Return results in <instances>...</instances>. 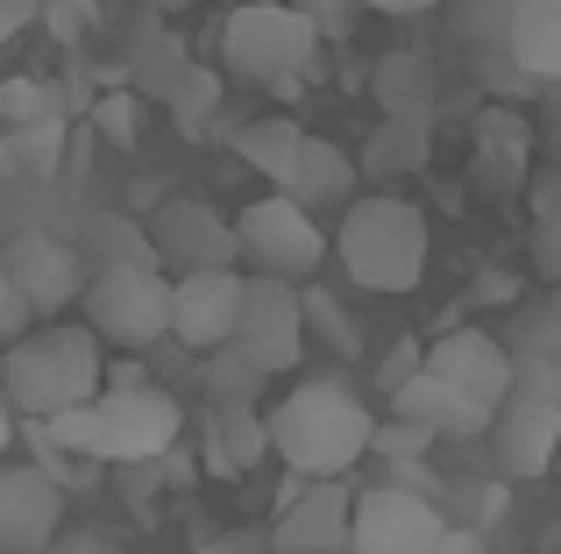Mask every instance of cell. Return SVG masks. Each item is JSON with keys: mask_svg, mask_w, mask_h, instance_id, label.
Returning a JSON list of instances; mask_svg holds the SVG:
<instances>
[{"mask_svg": "<svg viewBox=\"0 0 561 554\" xmlns=\"http://www.w3.org/2000/svg\"><path fill=\"white\" fill-rule=\"evenodd\" d=\"M57 448L71 455H93V462H114V470H142V462H164L185 434V413L171 391H157L150 377L136 384H107L93 405H65V413L43 419Z\"/></svg>", "mask_w": 561, "mask_h": 554, "instance_id": "cell-1", "label": "cell"}, {"mask_svg": "<svg viewBox=\"0 0 561 554\" xmlns=\"http://www.w3.org/2000/svg\"><path fill=\"white\" fill-rule=\"evenodd\" d=\"M0 391L22 419H50L65 405H93L107 391V342L85 320H50L0 348Z\"/></svg>", "mask_w": 561, "mask_h": 554, "instance_id": "cell-2", "label": "cell"}, {"mask_svg": "<svg viewBox=\"0 0 561 554\" xmlns=\"http://www.w3.org/2000/svg\"><path fill=\"white\" fill-rule=\"evenodd\" d=\"M263 419H271V455L299 476H348L377 441V413L328 377L291 384L285 399L263 405Z\"/></svg>", "mask_w": 561, "mask_h": 554, "instance_id": "cell-3", "label": "cell"}, {"mask_svg": "<svg viewBox=\"0 0 561 554\" xmlns=\"http://www.w3.org/2000/svg\"><path fill=\"white\" fill-rule=\"evenodd\" d=\"M320 50H328V36L299 0H234L220 22V71L242 85H263V93H299Z\"/></svg>", "mask_w": 561, "mask_h": 554, "instance_id": "cell-4", "label": "cell"}, {"mask_svg": "<svg viewBox=\"0 0 561 554\" xmlns=\"http://www.w3.org/2000/svg\"><path fill=\"white\" fill-rule=\"evenodd\" d=\"M426 256H434V235H426V213L398 193H356L342 207V228H334V264L356 277L363 291H412L426 277Z\"/></svg>", "mask_w": 561, "mask_h": 554, "instance_id": "cell-5", "label": "cell"}, {"mask_svg": "<svg viewBox=\"0 0 561 554\" xmlns=\"http://www.w3.org/2000/svg\"><path fill=\"white\" fill-rule=\"evenodd\" d=\"M79 313L85 327L100 334L107 348H150L171 334V270L164 264H107L85 277L79 291Z\"/></svg>", "mask_w": 561, "mask_h": 554, "instance_id": "cell-6", "label": "cell"}, {"mask_svg": "<svg viewBox=\"0 0 561 554\" xmlns=\"http://www.w3.org/2000/svg\"><path fill=\"white\" fill-rule=\"evenodd\" d=\"M234 235H242V256L256 270L299 277V285L328 264V250H334V235L320 228V213L299 207L291 193H277V185H271V199H249V207L234 213Z\"/></svg>", "mask_w": 561, "mask_h": 554, "instance_id": "cell-7", "label": "cell"}, {"mask_svg": "<svg viewBox=\"0 0 561 554\" xmlns=\"http://www.w3.org/2000/svg\"><path fill=\"white\" fill-rule=\"evenodd\" d=\"M234 342H242L271 377L299 370V348H306V285H299V277L249 270L242 320H234Z\"/></svg>", "mask_w": 561, "mask_h": 554, "instance_id": "cell-8", "label": "cell"}, {"mask_svg": "<svg viewBox=\"0 0 561 554\" xmlns=\"http://www.w3.org/2000/svg\"><path fill=\"white\" fill-rule=\"evenodd\" d=\"M448 533L440 505L412 484H370L356 490V527H348V554H426Z\"/></svg>", "mask_w": 561, "mask_h": 554, "instance_id": "cell-9", "label": "cell"}, {"mask_svg": "<svg viewBox=\"0 0 561 554\" xmlns=\"http://www.w3.org/2000/svg\"><path fill=\"white\" fill-rule=\"evenodd\" d=\"M491 441H497V462L505 476H548L554 455H561V384H540V377H519L512 399L497 405L491 419Z\"/></svg>", "mask_w": 561, "mask_h": 554, "instance_id": "cell-10", "label": "cell"}, {"mask_svg": "<svg viewBox=\"0 0 561 554\" xmlns=\"http://www.w3.org/2000/svg\"><path fill=\"white\" fill-rule=\"evenodd\" d=\"M348 527H356V484L348 476H306L299 498L277 505L271 541L277 554H348Z\"/></svg>", "mask_w": 561, "mask_h": 554, "instance_id": "cell-11", "label": "cell"}, {"mask_svg": "<svg viewBox=\"0 0 561 554\" xmlns=\"http://www.w3.org/2000/svg\"><path fill=\"white\" fill-rule=\"evenodd\" d=\"M242 291L249 277L234 264H206V270H179L171 277V334L185 348H220L234 342V320H242Z\"/></svg>", "mask_w": 561, "mask_h": 554, "instance_id": "cell-12", "label": "cell"}, {"mask_svg": "<svg viewBox=\"0 0 561 554\" xmlns=\"http://www.w3.org/2000/svg\"><path fill=\"white\" fill-rule=\"evenodd\" d=\"M65 527V484L43 462H0V554H43Z\"/></svg>", "mask_w": 561, "mask_h": 554, "instance_id": "cell-13", "label": "cell"}, {"mask_svg": "<svg viewBox=\"0 0 561 554\" xmlns=\"http://www.w3.org/2000/svg\"><path fill=\"white\" fill-rule=\"evenodd\" d=\"M150 242H157V264L171 277L206 270V264H234V256H242L234 221H220L206 199H164V207L150 213Z\"/></svg>", "mask_w": 561, "mask_h": 554, "instance_id": "cell-14", "label": "cell"}, {"mask_svg": "<svg viewBox=\"0 0 561 554\" xmlns=\"http://www.w3.org/2000/svg\"><path fill=\"white\" fill-rule=\"evenodd\" d=\"M426 370L448 377L455 391H469V399L491 405V413L512 399V384H519V362H512V348L497 342V334H483V327H448L434 348H426Z\"/></svg>", "mask_w": 561, "mask_h": 554, "instance_id": "cell-15", "label": "cell"}, {"mask_svg": "<svg viewBox=\"0 0 561 554\" xmlns=\"http://www.w3.org/2000/svg\"><path fill=\"white\" fill-rule=\"evenodd\" d=\"M0 264H8V277L22 285V299L36 305V313H65V305L85 291V256L71 250V242L43 235V228L14 235L8 250H0Z\"/></svg>", "mask_w": 561, "mask_h": 554, "instance_id": "cell-16", "label": "cell"}, {"mask_svg": "<svg viewBox=\"0 0 561 554\" xmlns=\"http://www.w3.org/2000/svg\"><path fill=\"white\" fill-rule=\"evenodd\" d=\"M391 405H398V419H412V427H426L434 441H469V434H491V405H477L469 391H455L448 377H434L420 362L412 377H398L391 384Z\"/></svg>", "mask_w": 561, "mask_h": 554, "instance_id": "cell-17", "label": "cell"}, {"mask_svg": "<svg viewBox=\"0 0 561 554\" xmlns=\"http://www.w3.org/2000/svg\"><path fill=\"white\" fill-rule=\"evenodd\" d=\"M199 441H206V470L214 476H242V470H256V462L271 455V419H263V405L214 399Z\"/></svg>", "mask_w": 561, "mask_h": 554, "instance_id": "cell-18", "label": "cell"}, {"mask_svg": "<svg viewBox=\"0 0 561 554\" xmlns=\"http://www.w3.org/2000/svg\"><path fill=\"white\" fill-rule=\"evenodd\" d=\"M356 185H363V164L342 150V142H328V136H306V150H299V171H291V185H285V193L299 199V207L328 213V207H348V199H356Z\"/></svg>", "mask_w": 561, "mask_h": 554, "instance_id": "cell-19", "label": "cell"}, {"mask_svg": "<svg viewBox=\"0 0 561 554\" xmlns=\"http://www.w3.org/2000/svg\"><path fill=\"white\" fill-rule=\"evenodd\" d=\"M505 57L526 79H561V0H512L505 8Z\"/></svg>", "mask_w": 561, "mask_h": 554, "instance_id": "cell-20", "label": "cell"}, {"mask_svg": "<svg viewBox=\"0 0 561 554\" xmlns=\"http://www.w3.org/2000/svg\"><path fill=\"white\" fill-rule=\"evenodd\" d=\"M356 164H363V178H412V171H426L434 164V122L426 114H383Z\"/></svg>", "mask_w": 561, "mask_h": 554, "instance_id": "cell-21", "label": "cell"}, {"mask_svg": "<svg viewBox=\"0 0 561 554\" xmlns=\"http://www.w3.org/2000/svg\"><path fill=\"white\" fill-rule=\"evenodd\" d=\"M370 93H377L383 114H426V122H434L440 71H434V57H426V50H412V43H405V50H383V57H377Z\"/></svg>", "mask_w": 561, "mask_h": 554, "instance_id": "cell-22", "label": "cell"}, {"mask_svg": "<svg viewBox=\"0 0 561 554\" xmlns=\"http://www.w3.org/2000/svg\"><path fill=\"white\" fill-rule=\"evenodd\" d=\"M299 150H306V128L291 122V114H263V122L234 128V157H242L249 171H263L277 193H285L291 171H299Z\"/></svg>", "mask_w": 561, "mask_h": 554, "instance_id": "cell-23", "label": "cell"}, {"mask_svg": "<svg viewBox=\"0 0 561 554\" xmlns=\"http://www.w3.org/2000/svg\"><path fill=\"white\" fill-rule=\"evenodd\" d=\"M79 256L93 270L107 264H157V242H150V221H122V213H93L79 235Z\"/></svg>", "mask_w": 561, "mask_h": 554, "instance_id": "cell-24", "label": "cell"}, {"mask_svg": "<svg viewBox=\"0 0 561 554\" xmlns=\"http://www.w3.org/2000/svg\"><path fill=\"white\" fill-rule=\"evenodd\" d=\"M206 399H242V405H256V391L271 384V370H263L256 356H249L242 342H220V348H206Z\"/></svg>", "mask_w": 561, "mask_h": 554, "instance_id": "cell-25", "label": "cell"}, {"mask_svg": "<svg viewBox=\"0 0 561 554\" xmlns=\"http://www.w3.org/2000/svg\"><path fill=\"white\" fill-rule=\"evenodd\" d=\"M477 164H483V178H491L497 193H512V185L526 178V122L519 114H491V122H483Z\"/></svg>", "mask_w": 561, "mask_h": 554, "instance_id": "cell-26", "label": "cell"}, {"mask_svg": "<svg viewBox=\"0 0 561 554\" xmlns=\"http://www.w3.org/2000/svg\"><path fill=\"white\" fill-rule=\"evenodd\" d=\"M306 334H320L334 356H356V348H363V327H356V320H348L320 285H306Z\"/></svg>", "mask_w": 561, "mask_h": 554, "instance_id": "cell-27", "label": "cell"}, {"mask_svg": "<svg viewBox=\"0 0 561 554\" xmlns=\"http://www.w3.org/2000/svg\"><path fill=\"white\" fill-rule=\"evenodd\" d=\"M214 100H220V79H214V71H179V85H171V107H179L185 136H199V128H206Z\"/></svg>", "mask_w": 561, "mask_h": 554, "instance_id": "cell-28", "label": "cell"}, {"mask_svg": "<svg viewBox=\"0 0 561 554\" xmlns=\"http://www.w3.org/2000/svg\"><path fill=\"white\" fill-rule=\"evenodd\" d=\"M0 122H14V128L50 122V93H43L36 79H8V85H0Z\"/></svg>", "mask_w": 561, "mask_h": 554, "instance_id": "cell-29", "label": "cell"}, {"mask_svg": "<svg viewBox=\"0 0 561 554\" xmlns=\"http://www.w3.org/2000/svg\"><path fill=\"white\" fill-rule=\"evenodd\" d=\"M534 270L548 277V285H561V199H548V207H540V228H534Z\"/></svg>", "mask_w": 561, "mask_h": 554, "instance_id": "cell-30", "label": "cell"}, {"mask_svg": "<svg viewBox=\"0 0 561 554\" xmlns=\"http://www.w3.org/2000/svg\"><path fill=\"white\" fill-rule=\"evenodd\" d=\"M43 554H128V547H122V533H107V527H57V541Z\"/></svg>", "mask_w": 561, "mask_h": 554, "instance_id": "cell-31", "label": "cell"}, {"mask_svg": "<svg viewBox=\"0 0 561 554\" xmlns=\"http://www.w3.org/2000/svg\"><path fill=\"white\" fill-rule=\"evenodd\" d=\"M28 320H36V305L22 299V285H14L8 264H0V348H8L14 334H28Z\"/></svg>", "mask_w": 561, "mask_h": 554, "instance_id": "cell-32", "label": "cell"}, {"mask_svg": "<svg viewBox=\"0 0 561 554\" xmlns=\"http://www.w3.org/2000/svg\"><path fill=\"white\" fill-rule=\"evenodd\" d=\"M299 8L313 14V28H320L328 43H348V28H356V8H363V0H299Z\"/></svg>", "mask_w": 561, "mask_h": 554, "instance_id": "cell-33", "label": "cell"}, {"mask_svg": "<svg viewBox=\"0 0 561 554\" xmlns=\"http://www.w3.org/2000/svg\"><path fill=\"white\" fill-rule=\"evenodd\" d=\"M100 128H107L114 142H136V100H100Z\"/></svg>", "mask_w": 561, "mask_h": 554, "instance_id": "cell-34", "label": "cell"}, {"mask_svg": "<svg viewBox=\"0 0 561 554\" xmlns=\"http://www.w3.org/2000/svg\"><path fill=\"white\" fill-rule=\"evenodd\" d=\"M43 8H50V0H0V43H14Z\"/></svg>", "mask_w": 561, "mask_h": 554, "instance_id": "cell-35", "label": "cell"}, {"mask_svg": "<svg viewBox=\"0 0 561 554\" xmlns=\"http://www.w3.org/2000/svg\"><path fill=\"white\" fill-rule=\"evenodd\" d=\"M426 554H483V541H477L469 527H448V533H440V541L426 547Z\"/></svg>", "mask_w": 561, "mask_h": 554, "instance_id": "cell-36", "label": "cell"}, {"mask_svg": "<svg viewBox=\"0 0 561 554\" xmlns=\"http://www.w3.org/2000/svg\"><path fill=\"white\" fill-rule=\"evenodd\" d=\"M22 441V413H14V399L0 391V462H8V448Z\"/></svg>", "mask_w": 561, "mask_h": 554, "instance_id": "cell-37", "label": "cell"}, {"mask_svg": "<svg viewBox=\"0 0 561 554\" xmlns=\"http://www.w3.org/2000/svg\"><path fill=\"white\" fill-rule=\"evenodd\" d=\"M363 8H370V14H426L434 0H363Z\"/></svg>", "mask_w": 561, "mask_h": 554, "instance_id": "cell-38", "label": "cell"}, {"mask_svg": "<svg viewBox=\"0 0 561 554\" xmlns=\"http://www.w3.org/2000/svg\"><path fill=\"white\" fill-rule=\"evenodd\" d=\"M199 554H256L249 541H214V547H199Z\"/></svg>", "mask_w": 561, "mask_h": 554, "instance_id": "cell-39", "label": "cell"}, {"mask_svg": "<svg viewBox=\"0 0 561 554\" xmlns=\"http://www.w3.org/2000/svg\"><path fill=\"white\" fill-rule=\"evenodd\" d=\"M554 313H561V285H554Z\"/></svg>", "mask_w": 561, "mask_h": 554, "instance_id": "cell-40", "label": "cell"}]
</instances>
